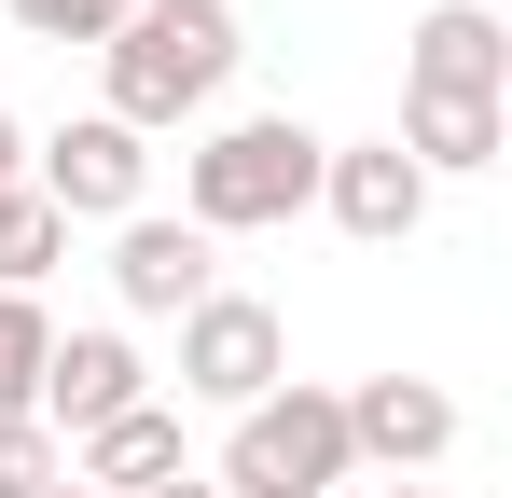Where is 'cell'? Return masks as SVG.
Segmentation results:
<instances>
[{"instance_id": "6da1fadb", "label": "cell", "mask_w": 512, "mask_h": 498, "mask_svg": "<svg viewBox=\"0 0 512 498\" xmlns=\"http://www.w3.org/2000/svg\"><path fill=\"white\" fill-rule=\"evenodd\" d=\"M236 56H250V28H236V0H139L111 42H97V111L111 125H139V139H167V125H194L222 83H236Z\"/></svg>"}, {"instance_id": "7a4b0ae2", "label": "cell", "mask_w": 512, "mask_h": 498, "mask_svg": "<svg viewBox=\"0 0 512 498\" xmlns=\"http://www.w3.org/2000/svg\"><path fill=\"white\" fill-rule=\"evenodd\" d=\"M319 125L305 111H236V125H208L194 153H180V222L222 249V236H263V222H305L319 208Z\"/></svg>"}, {"instance_id": "3957f363", "label": "cell", "mask_w": 512, "mask_h": 498, "mask_svg": "<svg viewBox=\"0 0 512 498\" xmlns=\"http://www.w3.org/2000/svg\"><path fill=\"white\" fill-rule=\"evenodd\" d=\"M222 498H346L360 485V457H346V402L333 388H305V374H277L236 429H222Z\"/></svg>"}, {"instance_id": "277c9868", "label": "cell", "mask_w": 512, "mask_h": 498, "mask_svg": "<svg viewBox=\"0 0 512 498\" xmlns=\"http://www.w3.org/2000/svg\"><path fill=\"white\" fill-rule=\"evenodd\" d=\"M28 194L56 222H139L153 208V139L111 125V111H70L56 139H28Z\"/></svg>"}, {"instance_id": "5b68a950", "label": "cell", "mask_w": 512, "mask_h": 498, "mask_svg": "<svg viewBox=\"0 0 512 498\" xmlns=\"http://www.w3.org/2000/svg\"><path fill=\"white\" fill-rule=\"evenodd\" d=\"M291 374V319L263 305V291H208L194 319H180V402H222V415H250L263 388Z\"/></svg>"}, {"instance_id": "8992f818", "label": "cell", "mask_w": 512, "mask_h": 498, "mask_svg": "<svg viewBox=\"0 0 512 498\" xmlns=\"http://www.w3.org/2000/svg\"><path fill=\"white\" fill-rule=\"evenodd\" d=\"M333 402H346V457L388 471V485H416V471L457 457V402H443L429 374H360V388H333Z\"/></svg>"}, {"instance_id": "52a82bcc", "label": "cell", "mask_w": 512, "mask_h": 498, "mask_svg": "<svg viewBox=\"0 0 512 498\" xmlns=\"http://www.w3.org/2000/svg\"><path fill=\"white\" fill-rule=\"evenodd\" d=\"M319 208H333V236L402 249L429 222V166L402 153V139H333V153H319Z\"/></svg>"}, {"instance_id": "ba28073f", "label": "cell", "mask_w": 512, "mask_h": 498, "mask_svg": "<svg viewBox=\"0 0 512 498\" xmlns=\"http://www.w3.org/2000/svg\"><path fill=\"white\" fill-rule=\"evenodd\" d=\"M402 97H485V111H512V28L485 0H429L416 42H402Z\"/></svg>"}, {"instance_id": "9c48e42d", "label": "cell", "mask_w": 512, "mask_h": 498, "mask_svg": "<svg viewBox=\"0 0 512 498\" xmlns=\"http://www.w3.org/2000/svg\"><path fill=\"white\" fill-rule=\"evenodd\" d=\"M208 291H222V263H208L194 222H167V208L111 222V305H125V319H194Z\"/></svg>"}, {"instance_id": "30bf717a", "label": "cell", "mask_w": 512, "mask_h": 498, "mask_svg": "<svg viewBox=\"0 0 512 498\" xmlns=\"http://www.w3.org/2000/svg\"><path fill=\"white\" fill-rule=\"evenodd\" d=\"M153 402V374H139V346H125V332L97 319V332H56V360H42V429H56V443H84V429H111V415H139Z\"/></svg>"}, {"instance_id": "8fae6325", "label": "cell", "mask_w": 512, "mask_h": 498, "mask_svg": "<svg viewBox=\"0 0 512 498\" xmlns=\"http://www.w3.org/2000/svg\"><path fill=\"white\" fill-rule=\"evenodd\" d=\"M180 471H194V457H180L167 402H139V415H111V429L70 443V485H97V498H153V485H180Z\"/></svg>"}, {"instance_id": "7c38bea8", "label": "cell", "mask_w": 512, "mask_h": 498, "mask_svg": "<svg viewBox=\"0 0 512 498\" xmlns=\"http://www.w3.org/2000/svg\"><path fill=\"white\" fill-rule=\"evenodd\" d=\"M499 139H512V111H485V97H402V153L429 166V194L443 180H485Z\"/></svg>"}, {"instance_id": "4fadbf2b", "label": "cell", "mask_w": 512, "mask_h": 498, "mask_svg": "<svg viewBox=\"0 0 512 498\" xmlns=\"http://www.w3.org/2000/svg\"><path fill=\"white\" fill-rule=\"evenodd\" d=\"M56 263H70V222H56V208L14 180V194H0V291H42Z\"/></svg>"}, {"instance_id": "5bb4252c", "label": "cell", "mask_w": 512, "mask_h": 498, "mask_svg": "<svg viewBox=\"0 0 512 498\" xmlns=\"http://www.w3.org/2000/svg\"><path fill=\"white\" fill-rule=\"evenodd\" d=\"M42 360H56L42 291H0V415H28V402H42Z\"/></svg>"}, {"instance_id": "9a60e30c", "label": "cell", "mask_w": 512, "mask_h": 498, "mask_svg": "<svg viewBox=\"0 0 512 498\" xmlns=\"http://www.w3.org/2000/svg\"><path fill=\"white\" fill-rule=\"evenodd\" d=\"M0 14H14V42H56V56L84 42V56H97V42H111L139 0H0Z\"/></svg>"}, {"instance_id": "2e32d148", "label": "cell", "mask_w": 512, "mask_h": 498, "mask_svg": "<svg viewBox=\"0 0 512 498\" xmlns=\"http://www.w3.org/2000/svg\"><path fill=\"white\" fill-rule=\"evenodd\" d=\"M42 485H70V443L42 415H0V498H42Z\"/></svg>"}, {"instance_id": "e0dca14e", "label": "cell", "mask_w": 512, "mask_h": 498, "mask_svg": "<svg viewBox=\"0 0 512 498\" xmlns=\"http://www.w3.org/2000/svg\"><path fill=\"white\" fill-rule=\"evenodd\" d=\"M14 180H28V125L0 111V194H14Z\"/></svg>"}, {"instance_id": "ac0fdd59", "label": "cell", "mask_w": 512, "mask_h": 498, "mask_svg": "<svg viewBox=\"0 0 512 498\" xmlns=\"http://www.w3.org/2000/svg\"><path fill=\"white\" fill-rule=\"evenodd\" d=\"M153 498H222V485H208V471H180V485H153Z\"/></svg>"}, {"instance_id": "d6986e66", "label": "cell", "mask_w": 512, "mask_h": 498, "mask_svg": "<svg viewBox=\"0 0 512 498\" xmlns=\"http://www.w3.org/2000/svg\"><path fill=\"white\" fill-rule=\"evenodd\" d=\"M346 498H443V485H346Z\"/></svg>"}, {"instance_id": "ffe728a7", "label": "cell", "mask_w": 512, "mask_h": 498, "mask_svg": "<svg viewBox=\"0 0 512 498\" xmlns=\"http://www.w3.org/2000/svg\"><path fill=\"white\" fill-rule=\"evenodd\" d=\"M42 498H97V485H42Z\"/></svg>"}]
</instances>
